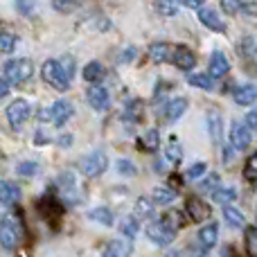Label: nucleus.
Instances as JSON below:
<instances>
[{"instance_id":"37998d69","label":"nucleus","mask_w":257,"mask_h":257,"mask_svg":"<svg viewBox=\"0 0 257 257\" xmlns=\"http://www.w3.org/2000/svg\"><path fill=\"white\" fill-rule=\"evenodd\" d=\"M241 12L246 14V16H257V0L253 3V0H250V3H246L244 7H241Z\"/></svg>"},{"instance_id":"b1692460","label":"nucleus","mask_w":257,"mask_h":257,"mask_svg":"<svg viewBox=\"0 0 257 257\" xmlns=\"http://www.w3.org/2000/svg\"><path fill=\"white\" fill-rule=\"evenodd\" d=\"M223 219H226L232 228H244L246 226L244 214H241L237 208H230V205H226V210H223Z\"/></svg>"},{"instance_id":"c85d7f7f","label":"nucleus","mask_w":257,"mask_h":257,"mask_svg":"<svg viewBox=\"0 0 257 257\" xmlns=\"http://www.w3.org/2000/svg\"><path fill=\"white\" fill-rule=\"evenodd\" d=\"M174 199H176V192H174L172 187H156L154 190V201L156 203L165 205V203H172Z\"/></svg>"},{"instance_id":"4be33fe9","label":"nucleus","mask_w":257,"mask_h":257,"mask_svg":"<svg viewBox=\"0 0 257 257\" xmlns=\"http://www.w3.org/2000/svg\"><path fill=\"white\" fill-rule=\"evenodd\" d=\"M142 113H145V104H142L140 99H131L124 108V117L131 120V122H140Z\"/></svg>"},{"instance_id":"2f4dec72","label":"nucleus","mask_w":257,"mask_h":257,"mask_svg":"<svg viewBox=\"0 0 257 257\" xmlns=\"http://www.w3.org/2000/svg\"><path fill=\"white\" fill-rule=\"evenodd\" d=\"M199 190L205 192V194H214V192L219 190V176L217 174H210V176L199 185Z\"/></svg>"},{"instance_id":"49530a36","label":"nucleus","mask_w":257,"mask_h":257,"mask_svg":"<svg viewBox=\"0 0 257 257\" xmlns=\"http://www.w3.org/2000/svg\"><path fill=\"white\" fill-rule=\"evenodd\" d=\"M63 68H66L68 77H70V79H72V75H75V61H72V59H66V63H63Z\"/></svg>"},{"instance_id":"c03bdc74","label":"nucleus","mask_w":257,"mask_h":257,"mask_svg":"<svg viewBox=\"0 0 257 257\" xmlns=\"http://www.w3.org/2000/svg\"><path fill=\"white\" fill-rule=\"evenodd\" d=\"M178 3L183 5V7H190V9H201L203 7L205 0H178Z\"/></svg>"},{"instance_id":"f257e3e1","label":"nucleus","mask_w":257,"mask_h":257,"mask_svg":"<svg viewBox=\"0 0 257 257\" xmlns=\"http://www.w3.org/2000/svg\"><path fill=\"white\" fill-rule=\"evenodd\" d=\"M181 223H183L181 212H178V210H169L160 221L151 223V226L147 228V235H149V239L154 241V244L169 246L174 239H176V230L181 228Z\"/></svg>"},{"instance_id":"473e14b6","label":"nucleus","mask_w":257,"mask_h":257,"mask_svg":"<svg viewBox=\"0 0 257 257\" xmlns=\"http://www.w3.org/2000/svg\"><path fill=\"white\" fill-rule=\"evenodd\" d=\"M16 41L18 39L14 34H9V32H3V34H0V50H3L5 54H9L14 48H16Z\"/></svg>"},{"instance_id":"79ce46f5","label":"nucleus","mask_w":257,"mask_h":257,"mask_svg":"<svg viewBox=\"0 0 257 257\" xmlns=\"http://www.w3.org/2000/svg\"><path fill=\"white\" fill-rule=\"evenodd\" d=\"M16 172L21 174V176H34V174L39 172V165L36 163H21L16 167Z\"/></svg>"},{"instance_id":"ea45409f","label":"nucleus","mask_w":257,"mask_h":257,"mask_svg":"<svg viewBox=\"0 0 257 257\" xmlns=\"http://www.w3.org/2000/svg\"><path fill=\"white\" fill-rule=\"evenodd\" d=\"M117 172L122 176H136V165L131 160H117Z\"/></svg>"},{"instance_id":"4c0bfd02","label":"nucleus","mask_w":257,"mask_h":257,"mask_svg":"<svg viewBox=\"0 0 257 257\" xmlns=\"http://www.w3.org/2000/svg\"><path fill=\"white\" fill-rule=\"evenodd\" d=\"M241 7H244L241 0H221V9L226 14H230V16H235L237 12H241Z\"/></svg>"},{"instance_id":"09e8293b","label":"nucleus","mask_w":257,"mask_h":257,"mask_svg":"<svg viewBox=\"0 0 257 257\" xmlns=\"http://www.w3.org/2000/svg\"><path fill=\"white\" fill-rule=\"evenodd\" d=\"M9 86H12V84H9V81L3 77V79H0V97H5V95L9 93Z\"/></svg>"},{"instance_id":"f704fd0d","label":"nucleus","mask_w":257,"mask_h":257,"mask_svg":"<svg viewBox=\"0 0 257 257\" xmlns=\"http://www.w3.org/2000/svg\"><path fill=\"white\" fill-rule=\"evenodd\" d=\"M138 230H140V226H138V221L133 217L124 219V223H122V232H124L126 239H133V237L138 235Z\"/></svg>"},{"instance_id":"7c9ffc66","label":"nucleus","mask_w":257,"mask_h":257,"mask_svg":"<svg viewBox=\"0 0 257 257\" xmlns=\"http://www.w3.org/2000/svg\"><path fill=\"white\" fill-rule=\"evenodd\" d=\"M246 250L250 257H257V228H246Z\"/></svg>"},{"instance_id":"f8f14e48","label":"nucleus","mask_w":257,"mask_h":257,"mask_svg":"<svg viewBox=\"0 0 257 257\" xmlns=\"http://www.w3.org/2000/svg\"><path fill=\"white\" fill-rule=\"evenodd\" d=\"M199 21L203 23L208 30H214V32H223V30H226V25L221 23L217 9H212V7H201L199 9Z\"/></svg>"},{"instance_id":"dca6fc26","label":"nucleus","mask_w":257,"mask_h":257,"mask_svg":"<svg viewBox=\"0 0 257 257\" xmlns=\"http://www.w3.org/2000/svg\"><path fill=\"white\" fill-rule=\"evenodd\" d=\"M18 199H21V190H18V185H14V183H9V181L0 183V201H3V205L12 208L14 203H18Z\"/></svg>"},{"instance_id":"c756f323","label":"nucleus","mask_w":257,"mask_h":257,"mask_svg":"<svg viewBox=\"0 0 257 257\" xmlns=\"http://www.w3.org/2000/svg\"><path fill=\"white\" fill-rule=\"evenodd\" d=\"M136 212H138L140 219L151 217V212H154V199H145V196H140V199L136 201Z\"/></svg>"},{"instance_id":"a19ab883","label":"nucleus","mask_w":257,"mask_h":257,"mask_svg":"<svg viewBox=\"0 0 257 257\" xmlns=\"http://www.w3.org/2000/svg\"><path fill=\"white\" fill-rule=\"evenodd\" d=\"M34 7H36V0H16V9L23 16H30Z\"/></svg>"},{"instance_id":"393cba45","label":"nucleus","mask_w":257,"mask_h":257,"mask_svg":"<svg viewBox=\"0 0 257 257\" xmlns=\"http://www.w3.org/2000/svg\"><path fill=\"white\" fill-rule=\"evenodd\" d=\"M165 156H167L169 163H181V158H183V149H181V142H178L176 138H169L167 149H165Z\"/></svg>"},{"instance_id":"6ab92c4d","label":"nucleus","mask_w":257,"mask_h":257,"mask_svg":"<svg viewBox=\"0 0 257 257\" xmlns=\"http://www.w3.org/2000/svg\"><path fill=\"white\" fill-rule=\"evenodd\" d=\"M84 79L88 84H99L104 79V66L99 61H90L88 66L84 68Z\"/></svg>"},{"instance_id":"a18cd8bd","label":"nucleus","mask_w":257,"mask_h":257,"mask_svg":"<svg viewBox=\"0 0 257 257\" xmlns=\"http://www.w3.org/2000/svg\"><path fill=\"white\" fill-rule=\"evenodd\" d=\"M246 126H248V128H257V108L246 115Z\"/></svg>"},{"instance_id":"a878e982","label":"nucleus","mask_w":257,"mask_h":257,"mask_svg":"<svg viewBox=\"0 0 257 257\" xmlns=\"http://www.w3.org/2000/svg\"><path fill=\"white\" fill-rule=\"evenodd\" d=\"M88 217L93 219V221L104 223V226H113V212L108 208H95V210H90Z\"/></svg>"},{"instance_id":"6e6552de","label":"nucleus","mask_w":257,"mask_h":257,"mask_svg":"<svg viewBox=\"0 0 257 257\" xmlns=\"http://www.w3.org/2000/svg\"><path fill=\"white\" fill-rule=\"evenodd\" d=\"M72 117V104L66 102V99H59L50 106V122L54 126H63L68 120Z\"/></svg>"},{"instance_id":"72a5a7b5","label":"nucleus","mask_w":257,"mask_h":257,"mask_svg":"<svg viewBox=\"0 0 257 257\" xmlns=\"http://www.w3.org/2000/svg\"><path fill=\"white\" fill-rule=\"evenodd\" d=\"M52 7L59 14H70L77 9V0H52Z\"/></svg>"},{"instance_id":"4468645a","label":"nucleus","mask_w":257,"mask_h":257,"mask_svg":"<svg viewBox=\"0 0 257 257\" xmlns=\"http://www.w3.org/2000/svg\"><path fill=\"white\" fill-rule=\"evenodd\" d=\"M232 99H235L239 106H248V104L257 102V86H253V84L239 86V88L232 90Z\"/></svg>"},{"instance_id":"f3484780","label":"nucleus","mask_w":257,"mask_h":257,"mask_svg":"<svg viewBox=\"0 0 257 257\" xmlns=\"http://www.w3.org/2000/svg\"><path fill=\"white\" fill-rule=\"evenodd\" d=\"M131 241L128 239H115L108 244V248L104 250L102 257H131Z\"/></svg>"},{"instance_id":"39448f33","label":"nucleus","mask_w":257,"mask_h":257,"mask_svg":"<svg viewBox=\"0 0 257 257\" xmlns=\"http://www.w3.org/2000/svg\"><path fill=\"white\" fill-rule=\"evenodd\" d=\"M106 167H108V158H106V154H104V151H93V154L84 156V158H81V163H79V169L86 174V176H90V178L104 174V169H106Z\"/></svg>"},{"instance_id":"bb28decb","label":"nucleus","mask_w":257,"mask_h":257,"mask_svg":"<svg viewBox=\"0 0 257 257\" xmlns=\"http://www.w3.org/2000/svg\"><path fill=\"white\" fill-rule=\"evenodd\" d=\"M149 54H151V61L154 63H163V61H167V57H169V48H167V43H154L149 48Z\"/></svg>"},{"instance_id":"2eb2a0df","label":"nucleus","mask_w":257,"mask_h":257,"mask_svg":"<svg viewBox=\"0 0 257 257\" xmlns=\"http://www.w3.org/2000/svg\"><path fill=\"white\" fill-rule=\"evenodd\" d=\"M174 63H176V68H181V70H192V68L196 66V57L190 48L181 45V48H176V52H174Z\"/></svg>"},{"instance_id":"ddd939ff","label":"nucleus","mask_w":257,"mask_h":257,"mask_svg":"<svg viewBox=\"0 0 257 257\" xmlns=\"http://www.w3.org/2000/svg\"><path fill=\"white\" fill-rule=\"evenodd\" d=\"M217 239H219V226L217 223H208V226H203L199 230V244L205 253L217 246Z\"/></svg>"},{"instance_id":"5701e85b","label":"nucleus","mask_w":257,"mask_h":257,"mask_svg":"<svg viewBox=\"0 0 257 257\" xmlns=\"http://www.w3.org/2000/svg\"><path fill=\"white\" fill-rule=\"evenodd\" d=\"M212 199L217 201L219 205H230L232 201L237 199V190L235 187H219V190L212 194Z\"/></svg>"},{"instance_id":"9d476101","label":"nucleus","mask_w":257,"mask_h":257,"mask_svg":"<svg viewBox=\"0 0 257 257\" xmlns=\"http://www.w3.org/2000/svg\"><path fill=\"white\" fill-rule=\"evenodd\" d=\"M88 104L95 108V111H106L108 104H111V97H108V90L102 88V86H90L88 88Z\"/></svg>"},{"instance_id":"7ed1b4c3","label":"nucleus","mask_w":257,"mask_h":257,"mask_svg":"<svg viewBox=\"0 0 257 257\" xmlns=\"http://www.w3.org/2000/svg\"><path fill=\"white\" fill-rule=\"evenodd\" d=\"M32 72H34V66L30 59H12L3 68V77L9 84H23L32 77Z\"/></svg>"},{"instance_id":"8fccbe9b","label":"nucleus","mask_w":257,"mask_h":257,"mask_svg":"<svg viewBox=\"0 0 257 257\" xmlns=\"http://www.w3.org/2000/svg\"><path fill=\"white\" fill-rule=\"evenodd\" d=\"M34 142H39V145H45V142H48V138L43 136V131H39V133L34 136Z\"/></svg>"},{"instance_id":"3c124183","label":"nucleus","mask_w":257,"mask_h":257,"mask_svg":"<svg viewBox=\"0 0 257 257\" xmlns=\"http://www.w3.org/2000/svg\"><path fill=\"white\" fill-rule=\"evenodd\" d=\"M70 142H72V136H63V138H61V140H59V145L68 147V145H70Z\"/></svg>"},{"instance_id":"412c9836","label":"nucleus","mask_w":257,"mask_h":257,"mask_svg":"<svg viewBox=\"0 0 257 257\" xmlns=\"http://www.w3.org/2000/svg\"><path fill=\"white\" fill-rule=\"evenodd\" d=\"M140 147L145 151H156L160 147V133L156 131V128H149V131L140 138Z\"/></svg>"},{"instance_id":"20e7f679","label":"nucleus","mask_w":257,"mask_h":257,"mask_svg":"<svg viewBox=\"0 0 257 257\" xmlns=\"http://www.w3.org/2000/svg\"><path fill=\"white\" fill-rule=\"evenodd\" d=\"M43 79L57 90H68V86H70V77H68L63 63L54 61V59L43 63Z\"/></svg>"},{"instance_id":"aec40b11","label":"nucleus","mask_w":257,"mask_h":257,"mask_svg":"<svg viewBox=\"0 0 257 257\" xmlns=\"http://www.w3.org/2000/svg\"><path fill=\"white\" fill-rule=\"evenodd\" d=\"M212 79H214V77L210 75V72H208V75H201V72H199V75H190V77H187V84L194 86V88L212 90L214 88V81Z\"/></svg>"},{"instance_id":"c9c22d12","label":"nucleus","mask_w":257,"mask_h":257,"mask_svg":"<svg viewBox=\"0 0 257 257\" xmlns=\"http://www.w3.org/2000/svg\"><path fill=\"white\" fill-rule=\"evenodd\" d=\"M244 176L248 181H257V154H253L244 165Z\"/></svg>"},{"instance_id":"f03ea898","label":"nucleus","mask_w":257,"mask_h":257,"mask_svg":"<svg viewBox=\"0 0 257 257\" xmlns=\"http://www.w3.org/2000/svg\"><path fill=\"white\" fill-rule=\"evenodd\" d=\"M25 237V226L18 212H7L0 221V244L5 250H14Z\"/></svg>"},{"instance_id":"1a4fd4ad","label":"nucleus","mask_w":257,"mask_h":257,"mask_svg":"<svg viewBox=\"0 0 257 257\" xmlns=\"http://www.w3.org/2000/svg\"><path fill=\"white\" fill-rule=\"evenodd\" d=\"M185 212L190 214L192 221H205L210 217V205L203 199H199V196H192L185 203Z\"/></svg>"},{"instance_id":"a211bd4d","label":"nucleus","mask_w":257,"mask_h":257,"mask_svg":"<svg viewBox=\"0 0 257 257\" xmlns=\"http://www.w3.org/2000/svg\"><path fill=\"white\" fill-rule=\"evenodd\" d=\"M185 108H187V99L185 97L172 99V102L165 106V120H167V122H176L178 117L185 113Z\"/></svg>"},{"instance_id":"58836bf2","label":"nucleus","mask_w":257,"mask_h":257,"mask_svg":"<svg viewBox=\"0 0 257 257\" xmlns=\"http://www.w3.org/2000/svg\"><path fill=\"white\" fill-rule=\"evenodd\" d=\"M205 169H208L205 163H194L190 169H187V178H190V181H196V178H201L205 174Z\"/></svg>"},{"instance_id":"de8ad7c7","label":"nucleus","mask_w":257,"mask_h":257,"mask_svg":"<svg viewBox=\"0 0 257 257\" xmlns=\"http://www.w3.org/2000/svg\"><path fill=\"white\" fill-rule=\"evenodd\" d=\"M133 57H136V50H133V48H128V50H124V52H122V57H120V61H131V59Z\"/></svg>"},{"instance_id":"cd10ccee","label":"nucleus","mask_w":257,"mask_h":257,"mask_svg":"<svg viewBox=\"0 0 257 257\" xmlns=\"http://www.w3.org/2000/svg\"><path fill=\"white\" fill-rule=\"evenodd\" d=\"M208 128H210L212 142H221V117L217 113H210L208 115Z\"/></svg>"},{"instance_id":"0eeeda50","label":"nucleus","mask_w":257,"mask_h":257,"mask_svg":"<svg viewBox=\"0 0 257 257\" xmlns=\"http://www.w3.org/2000/svg\"><path fill=\"white\" fill-rule=\"evenodd\" d=\"M250 145V128L246 124H241V122H232L230 126V147L232 149H248Z\"/></svg>"},{"instance_id":"423d86ee","label":"nucleus","mask_w":257,"mask_h":257,"mask_svg":"<svg viewBox=\"0 0 257 257\" xmlns=\"http://www.w3.org/2000/svg\"><path fill=\"white\" fill-rule=\"evenodd\" d=\"M27 117H30V104H27L25 99H14L7 106V120H9V126L12 128L23 126Z\"/></svg>"},{"instance_id":"9b49d317","label":"nucleus","mask_w":257,"mask_h":257,"mask_svg":"<svg viewBox=\"0 0 257 257\" xmlns=\"http://www.w3.org/2000/svg\"><path fill=\"white\" fill-rule=\"evenodd\" d=\"M228 72H230V61H228V57L223 52H212V57H210V75H212L214 79H221Z\"/></svg>"},{"instance_id":"e433bc0d","label":"nucleus","mask_w":257,"mask_h":257,"mask_svg":"<svg viewBox=\"0 0 257 257\" xmlns=\"http://www.w3.org/2000/svg\"><path fill=\"white\" fill-rule=\"evenodd\" d=\"M158 12L163 16H176V12H178L176 0H158Z\"/></svg>"}]
</instances>
